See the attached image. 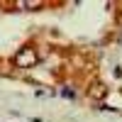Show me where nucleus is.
Listing matches in <instances>:
<instances>
[{"label":"nucleus","instance_id":"nucleus-3","mask_svg":"<svg viewBox=\"0 0 122 122\" xmlns=\"http://www.w3.org/2000/svg\"><path fill=\"white\" fill-rule=\"evenodd\" d=\"M120 25H122V17H120Z\"/></svg>","mask_w":122,"mask_h":122},{"label":"nucleus","instance_id":"nucleus-2","mask_svg":"<svg viewBox=\"0 0 122 122\" xmlns=\"http://www.w3.org/2000/svg\"><path fill=\"white\" fill-rule=\"evenodd\" d=\"M88 95H90V100H105L107 98V86L100 83V81H95V83H90Z\"/></svg>","mask_w":122,"mask_h":122},{"label":"nucleus","instance_id":"nucleus-1","mask_svg":"<svg viewBox=\"0 0 122 122\" xmlns=\"http://www.w3.org/2000/svg\"><path fill=\"white\" fill-rule=\"evenodd\" d=\"M12 64L17 68H34L39 64V54L34 51L32 46H25V49H20V51L12 56Z\"/></svg>","mask_w":122,"mask_h":122}]
</instances>
